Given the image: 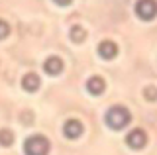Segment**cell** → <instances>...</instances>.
Listing matches in <instances>:
<instances>
[{
	"instance_id": "cell-1",
	"label": "cell",
	"mask_w": 157,
	"mask_h": 155,
	"mask_svg": "<svg viewBox=\"0 0 157 155\" xmlns=\"http://www.w3.org/2000/svg\"><path fill=\"white\" fill-rule=\"evenodd\" d=\"M104 120L112 130H124L126 126L132 122V114H130V110H128L126 106H112V108L106 112Z\"/></svg>"
},
{
	"instance_id": "cell-2",
	"label": "cell",
	"mask_w": 157,
	"mask_h": 155,
	"mask_svg": "<svg viewBox=\"0 0 157 155\" xmlns=\"http://www.w3.org/2000/svg\"><path fill=\"white\" fill-rule=\"evenodd\" d=\"M49 139L41 134L29 135V138L24 142V153L26 155H47L49 153Z\"/></svg>"
},
{
	"instance_id": "cell-3",
	"label": "cell",
	"mask_w": 157,
	"mask_h": 155,
	"mask_svg": "<svg viewBox=\"0 0 157 155\" xmlns=\"http://www.w3.org/2000/svg\"><path fill=\"white\" fill-rule=\"evenodd\" d=\"M136 14L144 22H149L157 16V0H137L136 2Z\"/></svg>"
},
{
	"instance_id": "cell-4",
	"label": "cell",
	"mask_w": 157,
	"mask_h": 155,
	"mask_svg": "<svg viewBox=\"0 0 157 155\" xmlns=\"http://www.w3.org/2000/svg\"><path fill=\"white\" fill-rule=\"evenodd\" d=\"M126 143H128V147L130 149H144L145 145H147V134H145V130H141V128H136V130H132L130 134L126 135Z\"/></svg>"
},
{
	"instance_id": "cell-5",
	"label": "cell",
	"mask_w": 157,
	"mask_h": 155,
	"mask_svg": "<svg viewBox=\"0 0 157 155\" xmlns=\"http://www.w3.org/2000/svg\"><path fill=\"white\" fill-rule=\"evenodd\" d=\"M98 55L102 57V59H106V61H110V59H114V57L118 55V45L112 40H104V41H100L98 43Z\"/></svg>"
},
{
	"instance_id": "cell-6",
	"label": "cell",
	"mask_w": 157,
	"mask_h": 155,
	"mask_svg": "<svg viewBox=\"0 0 157 155\" xmlns=\"http://www.w3.org/2000/svg\"><path fill=\"white\" fill-rule=\"evenodd\" d=\"M63 135L69 139H77V138H81L82 135V124L78 122V120H67L65 126H63Z\"/></svg>"
},
{
	"instance_id": "cell-7",
	"label": "cell",
	"mask_w": 157,
	"mask_h": 155,
	"mask_svg": "<svg viewBox=\"0 0 157 155\" xmlns=\"http://www.w3.org/2000/svg\"><path fill=\"white\" fill-rule=\"evenodd\" d=\"M43 71L47 73V75H59V73L63 71V59L61 57H57V55H51V57H47L45 63H43Z\"/></svg>"
},
{
	"instance_id": "cell-8",
	"label": "cell",
	"mask_w": 157,
	"mask_h": 155,
	"mask_svg": "<svg viewBox=\"0 0 157 155\" xmlns=\"http://www.w3.org/2000/svg\"><path fill=\"white\" fill-rule=\"evenodd\" d=\"M86 90L94 96L102 94L106 90V81L102 79V77H90V79L86 81Z\"/></svg>"
},
{
	"instance_id": "cell-9",
	"label": "cell",
	"mask_w": 157,
	"mask_h": 155,
	"mask_svg": "<svg viewBox=\"0 0 157 155\" xmlns=\"http://www.w3.org/2000/svg\"><path fill=\"white\" fill-rule=\"evenodd\" d=\"M39 85H41V81H39V77L36 73H28V75L22 79V89L28 90V93H36L39 89Z\"/></svg>"
},
{
	"instance_id": "cell-10",
	"label": "cell",
	"mask_w": 157,
	"mask_h": 155,
	"mask_svg": "<svg viewBox=\"0 0 157 155\" xmlns=\"http://www.w3.org/2000/svg\"><path fill=\"white\" fill-rule=\"evenodd\" d=\"M85 37H86V30L82 26H73L71 28V40L75 41V43L85 41Z\"/></svg>"
},
{
	"instance_id": "cell-11",
	"label": "cell",
	"mask_w": 157,
	"mask_h": 155,
	"mask_svg": "<svg viewBox=\"0 0 157 155\" xmlns=\"http://www.w3.org/2000/svg\"><path fill=\"white\" fill-rule=\"evenodd\" d=\"M14 143V134L10 132V130H0V145H4V147H10V145Z\"/></svg>"
},
{
	"instance_id": "cell-12",
	"label": "cell",
	"mask_w": 157,
	"mask_h": 155,
	"mask_svg": "<svg viewBox=\"0 0 157 155\" xmlns=\"http://www.w3.org/2000/svg\"><path fill=\"white\" fill-rule=\"evenodd\" d=\"M144 96H145V100L153 102V100H157V89H155V86H145V89H144Z\"/></svg>"
},
{
	"instance_id": "cell-13",
	"label": "cell",
	"mask_w": 157,
	"mask_h": 155,
	"mask_svg": "<svg viewBox=\"0 0 157 155\" xmlns=\"http://www.w3.org/2000/svg\"><path fill=\"white\" fill-rule=\"evenodd\" d=\"M8 36H10V26H8V22L0 20V40H4V37H8Z\"/></svg>"
},
{
	"instance_id": "cell-14",
	"label": "cell",
	"mask_w": 157,
	"mask_h": 155,
	"mask_svg": "<svg viewBox=\"0 0 157 155\" xmlns=\"http://www.w3.org/2000/svg\"><path fill=\"white\" fill-rule=\"evenodd\" d=\"M55 4H59V6H69V4L73 2V0H53Z\"/></svg>"
}]
</instances>
